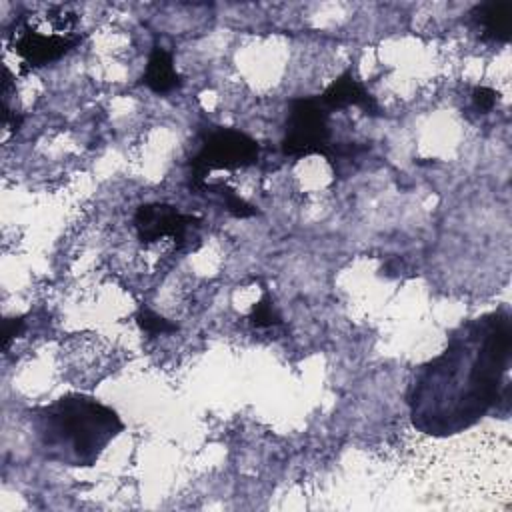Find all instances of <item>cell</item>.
Returning a JSON list of instances; mask_svg holds the SVG:
<instances>
[{"label":"cell","mask_w":512,"mask_h":512,"mask_svg":"<svg viewBox=\"0 0 512 512\" xmlns=\"http://www.w3.org/2000/svg\"><path fill=\"white\" fill-rule=\"evenodd\" d=\"M510 354L512 320L506 310L462 322L412 382V424L430 436H452L476 424L500 402Z\"/></svg>","instance_id":"obj_1"},{"label":"cell","mask_w":512,"mask_h":512,"mask_svg":"<svg viewBox=\"0 0 512 512\" xmlns=\"http://www.w3.org/2000/svg\"><path fill=\"white\" fill-rule=\"evenodd\" d=\"M42 454L66 466H92L124 430L118 412L86 394H66L30 412Z\"/></svg>","instance_id":"obj_2"},{"label":"cell","mask_w":512,"mask_h":512,"mask_svg":"<svg viewBox=\"0 0 512 512\" xmlns=\"http://www.w3.org/2000/svg\"><path fill=\"white\" fill-rule=\"evenodd\" d=\"M260 144L250 134L212 126L200 134V148L188 160V190L198 194L212 170H238L254 166L260 158Z\"/></svg>","instance_id":"obj_3"},{"label":"cell","mask_w":512,"mask_h":512,"mask_svg":"<svg viewBox=\"0 0 512 512\" xmlns=\"http://www.w3.org/2000/svg\"><path fill=\"white\" fill-rule=\"evenodd\" d=\"M330 110L320 96H296L288 102L284 138L280 150L288 158L304 156H328L332 148L330 134Z\"/></svg>","instance_id":"obj_4"},{"label":"cell","mask_w":512,"mask_h":512,"mask_svg":"<svg viewBox=\"0 0 512 512\" xmlns=\"http://www.w3.org/2000/svg\"><path fill=\"white\" fill-rule=\"evenodd\" d=\"M82 42L80 34L66 32H42L28 22H14V30L10 34L12 50L22 58L26 68H42L48 66L70 50H74Z\"/></svg>","instance_id":"obj_5"},{"label":"cell","mask_w":512,"mask_h":512,"mask_svg":"<svg viewBox=\"0 0 512 512\" xmlns=\"http://www.w3.org/2000/svg\"><path fill=\"white\" fill-rule=\"evenodd\" d=\"M200 226V218L180 212L172 204L150 202L140 204L134 212L136 236L142 244L156 242L164 236H170L176 244H184L188 230Z\"/></svg>","instance_id":"obj_6"},{"label":"cell","mask_w":512,"mask_h":512,"mask_svg":"<svg viewBox=\"0 0 512 512\" xmlns=\"http://www.w3.org/2000/svg\"><path fill=\"white\" fill-rule=\"evenodd\" d=\"M318 96L330 112L344 110L348 106H356L366 116H382V110H380L376 98L368 92V88L360 80H356V76L350 68L344 70L338 78H334L326 86V90Z\"/></svg>","instance_id":"obj_7"},{"label":"cell","mask_w":512,"mask_h":512,"mask_svg":"<svg viewBox=\"0 0 512 512\" xmlns=\"http://www.w3.org/2000/svg\"><path fill=\"white\" fill-rule=\"evenodd\" d=\"M470 24L482 40L506 44L512 38V4L500 0L480 2L470 10Z\"/></svg>","instance_id":"obj_8"},{"label":"cell","mask_w":512,"mask_h":512,"mask_svg":"<svg viewBox=\"0 0 512 512\" xmlns=\"http://www.w3.org/2000/svg\"><path fill=\"white\" fill-rule=\"evenodd\" d=\"M140 82L158 96H166L182 86V76L174 68V58L164 46H152Z\"/></svg>","instance_id":"obj_9"},{"label":"cell","mask_w":512,"mask_h":512,"mask_svg":"<svg viewBox=\"0 0 512 512\" xmlns=\"http://www.w3.org/2000/svg\"><path fill=\"white\" fill-rule=\"evenodd\" d=\"M200 192H210V194H216L220 196L224 208L234 216V218H252L258 214V208L254 204H250L248 200H244L240 194H236V190H232L228 184L224 182H214V184H208L204 182V186L200 188ZM198 192V194H200Z\"/></svg>","instance_id":"obj_10"},{"label":"cell","mask_w":512,"mask_h":512,"mask_svg":"<svg viewBox=\"0 0 512 512\" xmlns=\"http://www.w3.org/2000/svg\"><path fill=\"white\" fill-rule=\"evenodd\" d=\"M134 320H136L138 328H140L142 332L150 334V336L174 334V332H178V328H180L176 322L164 318L162 314H158V312H154V310H150V308H146V306L138 308V312L134 314Z\"/></svg>","instance_id":"obj_11"},{"label":"cell","mask_w":512,"mask_h":512,"mask_svg":"<svg viewBox=\"0 0 512 512\" xmlns=\"http://www.w3.org/2000/svg\"><path fill=\"white\" fill-rule=\"evenodd\" d=\"M248 322L254 328H272V326H280L284 320H282L280 312L276 310L270 294L264 292L260 296V300L256 304H252V308L248 312Z\"/></svg>","instance_id":"obj_12"},{"label":"cell","mask_w":512,"mask_h":512,"mask_svg":"<svg viewBox=\"0 0 512 512\" xmlns=\"http://www.w3.org/2000/svg\"><path fill=\"white\" fill-rule=\"evenodd\" d=\"M498 92L490 86H484V84H478L470 90V102H472V108L478 112V114H488L492 112V108L496 106L498 102Z\"/></svg>","instance_id":"obj_13"},{"label":"cell","mask_w":512,"mask_h":512,"mask_svg":"<svg viewBox=\"0 0 512 512\" xmlns=\"http://www.w3.org/2000/svg\"><path fill=\"white\" fill-rule=\"evenodd\" d=\"M26 328V320L24 316H12V318H4L2 322V348L8 350L10 342L14 338H18Z\"/></svg>","instance_id":"obj_14"},{"label":"cell","mask_w":512,"mask_h":512,"mask_svg":"<svg viewBox=\"0 0 512 512\" xmlns=\"http://www.w3.org/2000/svg\"><path fill=\"white\" fill-rule=\"evenodd\" d=\"M2 122H4V128H8L10 132H18L24 122V116L20 112L10 110L8 104H2Z\"/></svg>","instance_id":"obj_15"}]
</instances>
